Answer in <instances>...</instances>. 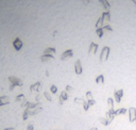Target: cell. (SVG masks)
<instances>
[{
    "mask_svg": "<svg viewBox=\"0 0 136 130\" xmlns=\"http://www.w3.org/2000/svg\"><path fill=\"white\" fill-rule=\"evenodd\" d=\"M44 96L47 98V100H49V101H51V96L49 95V93L48 92H44Z\"/></svg>",
    "mask_w": 136,
    "mask_h": 130,
    "instance_id": "cell-14",
    "label": "cell"
},
{
    "mask_svg": "<svg viewBox=\"0 0 136 130\" xmlns=\"http://www.w3.org/2000/svg\"><path fill=\"white\" fill-rule=\"evenodd\" d=\"M88 107H89V105H88V103L84 102V109H85V110H88Z\"/></svg>",
    "mask_w": 136,
    "mask_h": 130,
    "instance_id": "cell-20",
    "label": "cell"
},
{
    "mask_svg": "<svg viewBox=\"0 0 136 130\" xmlns=\"http://www.w3.org/2000/svg\"><path fill=\"white\" fill-rule=\"evenodd\" d=\"M87 97L89 98V100L92 99V97H91V92H88V93H87Z\"/></svg>",
    "mask_w": 136,
    "mask_h": 130,
    "instance_id": "cell-21",
    "label": "cell"
},
{
    "mask_svg": "<svg viewBox=\"0 0 136 130\" xmlns=\"http://www.w3.org/2000/svg\"><path fill=\"white\" fill-rule=\"evenodd\" d=\"M132 1H133V3H134V4L136 5V0H132Z\"/></svg>",
    "mask_w": 136,
    "mask_h": 130,
    "instance_id": "cell-24",
    "label": "cell"
},
{
    "mask_svg": "<svg viewBox=\"0 0 136 130\" xmlns=\"http://www.w3.org/2000/svg\"><path fill=\"white\" fill-rule=\"evenodd\" d=\"M82 1H83V3H85V4H87V3H88V2H89V1H91V0H82Z\"/></svg>",
    "mask_w": 136,
    "mask_h": 130,
    "instance_id": "cell-22",
    "label": "cell"
},
{
    "mask_svg": "<svg viewBox=\"0 0 136 130\" xmlns=\"http://www.w3.org/2000/svg\"><path fill=\"white\" fill-rule=\"evenodd\" d=\"M122 94H123V91L122 90H119V91H116V92H115V98H116V100H117L118 102L121 100Z\"/></svg>",
    "mask_w": 136,
    "mask_h": 130,
    "instance_id": "cell-7",
    "label": "cell"
},
{
    "mask_svg": "<svg viewBox=\"0 0 136 130\" xmlns=\"http://www.w3.org/2000/svg\"><path fill=\"white\" fill-rule=\"evenodd\" d=\"M99 2H100L101 5H102L104 9H106V10H109V9L111 8V4H109L106 0H99Z\"/></svg>",
    "mask_w": 136,
    "mask_h": 130,
    "instance_id": "cell-9",
    "label": "cell"
},
{
    "mask_svg": "<svg viewBox=\"0 0 136 130\" xmlns=\"http://www.w3.org/2000/svg\"><path fill=\"white\" fill-rule=\"evenodd\" d=\"M91 130H98V129H97V127H94V128H91Z\"/></svg>",
    "mask_w": 136,
    "mask_h": 130,
    "instance_id": "cell-23",
    "label": "cell"
},
{
    "mask_svg": "<svg viewBox=\"0 0 136 130\" xmlns=\"http://www.w3.org/2000/svg\"><path fill=\"white\" fill-rule=\"evenodd\" d=\"M50 91L52 93H56V91H57V88L55 85H51V87H50Z\"/></svg>",
    "mask_w": 136,
    "mask_h": 130,
    "instance_id": "cell-15",
    "label": "cell"
},
{
    "mask_svg": "<svg viewBox=\"0 0 136 130\" xmlns=\"http://www.w3.org/2000/svg\"><path fill=\"white\" fill-rule=\"evenodd\" d=\"M101 17H102L103 20H106V22H109V20H111V15H109V12H104Z\"/></svg>",
    "mask_w": 136,
    "mask_h": 130,
    "instance_id": "cell-10",
    "label": "cell"
},
{
    "mask_svg": "<svg viewBox=\"0 0 136 130\" xmlns=\"http://www.w3.org/2000/svg\"><path fill=\"white\" fill-rule=\"evenodd\" d=\"M102 22H103L102 17H100L99 20H98V22L96 23V28H97V29H98V28H101V23H102Z\"/></svg>",
    "mask_w": 136,
    "mask_h": 130,
    "instance_id": "cell-13",
    "label": "cell"
},
{
    "mask_svg": "<svg viewBox=\"0 0 136 130\" xmlns=\"http://www.w3.org/2000/svg\"><path fill=\"white\" fill-rule=\"evenodd\" d=\"M72 55H73V51H72L71 49L66 50V51L63 52V54L61 55V60H62V61H65V60H67V59L71 58Z\"/></svg>",
    "mask_w": 136,
    "mask_h": 130,
    "instance_id": "cell-2",
    "label": "cell"
},
{
    "mask_svg": "<svg viewBox=\"0 0 136 130\" xmlns=\"http://www.w3.org/2000/svg\"><path fill=\"white\" fill-rule=\"evenodd\" d=\"M44 54H48V55H54L55 54V48H53V47H47L44 52H43Z\"/></svg>",
    "mask_w": 136,
    "mask_h": 130,
    "instance_id": "cell-5",
    "label": "cell"
},
{
    "mask_svg": "<svg viewBox=\"0 0 136 130\" xmlns=\"http://www.w3.org/2000/svg\"><path fill=\"white\" fill-rule=\"evenodd\" d=\"M103 29H105V30H108V31H112V28L109 27V26H105V27H102Z\"/></svg>",
    "mask_w": 136,
    "mask_h": 130,
    "instance_id": "cell-18",
    "label": "cell"
},
{
    "mask_svg": "<svg viewBox=\"0 0 136 130\" xmlns=\"http://www.w3.org/2000/svg\"><path fill=\"white\" fill-rule=\"evenodd\" d=\"M74 70H76L77 75H81V74H82V66H81L80 60H77V62L74 63Z\"/></svg>",
    "mask_w": 136,
    "mask_h": 130,
    "instance_id": "cell-3",
    "label": "cell"
},
{
    "mask_svg": "<svg viewBox=\"0 0 136 130\" xmlns=\"http://www.w3.org/2000/svg\"><path fill=\"white\" fill-rule=\"evenodd\" d=\"M96 82L98 84H101V83H103L104 82V77L103 75H100V76H98L97 77V79H96Z\"/></svg>",
    "mask_w": 136,
    "mask_h": 130,
    "instance_id": "cell-11",
    "label": "cell"
},
{
    "mask_svg": "<svg viewBox=\"0 0 136 130\" xmlns=\"http://www.w3.org/2000/svg\"><path fill=\"white\" fill-rule=\"evenodd\" d=\"M108 102H109V105L111 106V108H112V107H113V100H112L111 98H109V99H108Z\"/></svg>",
    "mask_w": 136,
    "mask_h": 130,
    "instance_id": "cell-19",
    "label": "cell"
},
{
    "mask_svg": "<svg viewBox=\"0 0 136 130\" xmlns=\"http://www.w3.org/2000/svg\"><path fill=\"white\" fill-rule=\"evenodd\" d=\"M129 112H130V120H131V122H134L136 119V110L134 108H131L129 110Z\"/></svg>",
    "mask_w": 136,
    "mask_h": 130,
    "instance_id": "cell-6",
    "label": "cell"
},
{
    "mask_svg": "<svg viewBox=\"0 0 136 130\" xmlns=\"http://www.w3.org/2000/svg\"><path fill=\"white\" fill-rule=\"evenodd\" d=\"M96 32H97L98 36H99V37H102V35H103V28H102V27H101V28H98Z\"/></svg>",
    "mask_w": 136,
    "mask_h": 130,
    "instance_id": "cell-12",
    "label": "cell"
},
{
    "mask_svg": "<svg viewBox=\"0 0 136 130\" xmlns=\"http://www.w3.org/2000/svg\"><path fill=\"white\" fill-rule=\"evenodd\" d=\"M135 120H136V119H135Z\"/></svg>",
    "mask_w": 136,
    "mask_h": 130,
    "instance_id": "cell-25",
    "label": "cell"
},
{
    "mask_svg": "<svg viewBox=\"0 0 136 130\" xmlns=\"http://www.w3.org/2000/svg\"><path fill=\"white\" fill-rule=\"evenodd\" d=\"M109 51H111L109 47H103L102 51H101V54H100V61L101 62H104V61L108 60L109 54Z\"/></svg>",
    "mask_w": 136,
    "mask_h": 130,
    "instance_id": "cell-1",
    "label": "cell"
},
{
    "mask_svg": "<svg viewBox=\"0 0 136 130\" xmlns=\"http://www.w3.org/2000/svg\"><path fill=\"white\" fill-rule=\"evenodd\" d=\"M66 99H68V95H67V93L65 92H62L61 93V96H60V103L62 105L63 102H64V100H66Z\"/></svg>",
    "mask_w": 136,
    "mask_h": 130,
    "instance_id": "cell-8",
    "label": "cell"
},
{
    "mask_svg": "<svg viewBox=\"0 0 136 130\" xmlns=\"http://www.w3.org/2000/svg\"><path fill=\"white\" fill-rule=\"evenodd\" d=\"M100 122L102 123L103 125H108V124H109L108 120H106V119H100Z\"/></svg>",
    "mask_w": 136,
    "mask_h": 130,
    "instance_id": "cell-16",
    "label": "cell"
},
{
    "mask_svg": "<svg viewBox=\"0 0 136 130\" xmlns=\"http://www.w3.org/2000/svg\"><path fill=\"white\" fill-rule=\"evenodd\" d=\"M97 48H98V45L97 44H95V43H91V46H89V49H88V54H96V51H97Z\"/></svg>",
    "mask_w": 136,
    "mask_h": 130,
    "instance_id": "cell-4",
    "label": "cell"
},
{
    "mask_svg": "<svg viewBox=\"0 0 136 130\" xmlns=\"http://www.w3.org/2000/svg\"><path fill=\"white\" fill-rule=\"evenodd\" d=\"M66 91H67V92H72V87H69V85H67V87H66Z\"/></svg>",
    "mask_w": 136,
    "mask_h": 130,
    "instance_id": "cell-17",
    "label": "cell"
}]
</instances>
